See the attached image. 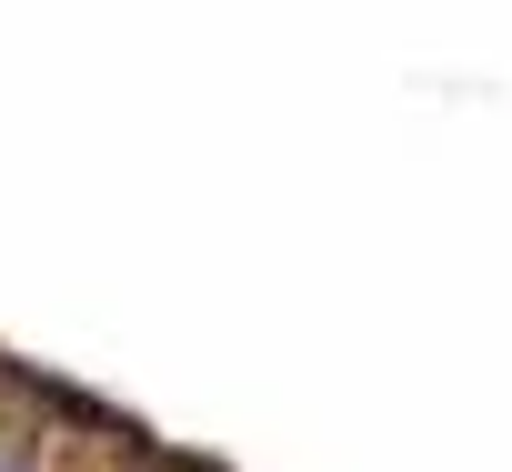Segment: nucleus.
<instances>
[{
  "label": "nucleus",
  "mask_w": 512,
  "mask_h": 472,
  "mask_svg": "<svg viewBox=\"0 0 512 472\" xmlns=\"http://www.w3.org/2000/svg\"><path fill=\"white\" fill-rule=\"evenodd\" d=\"M0 472H11V462H0Z\"/></svg>",
  "instance_id": "obj_1"
}]
</instances>
